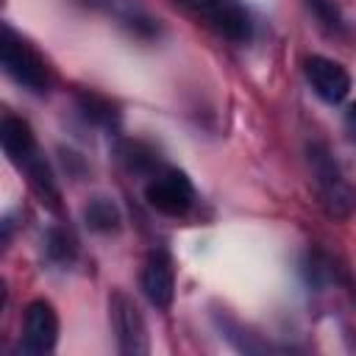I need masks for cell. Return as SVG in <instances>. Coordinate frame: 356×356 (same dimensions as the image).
Instances as JSON below:
<instances>
[{
  "label": "cell",
  "mask_w": 356,
  "mask_h": 356,
  "mask_svg": "<svg viewBox=\"0 0 356 356\" xmlns=\"http://www.w3.org/2000/svg\"><path fill=\"white\" fill-rule=\"evenodd\" d=\"M306 159H309V170L314 175V186L320 192V200H323L325 211L337 220H345L356 209V192L348 184L339 161L334 159V153L328 150L325 142H309L306 145Z\"/></svg>",
  "instance_id": "cell-1"
},
{
  "label": "cell",
  "mask_w": 356,
  "mask_h": 356,
  "mask_svg": "<svg viewBox=\"0 0 356 356\" xmlns=\"http://www.w3.org/2000/svg\"><path fill=\"white\" fill-rule=\"evenodd\" d=\"M0 58H3L6 75H8L14 83H19L22 89L36 92V95H42V92L50 89V72H47L44 58H42L22 36H17L8 25L3 28Z\"/></svg>",
  "instance_id": "cell-2"
},
{
  "label": "cell",
  "mask_w": 356,
  "mask_h": 356,
  "mask_svg": "<svg viewBox=\"0 0 356 356\" xmlns=\"http://www.w3.org/2000/svg\"><path fill=\"white\" fill-rule=\"evenodd\" d=\"M186 14L231 42H248L253 36V19L239 0H175Z\"/></svg>",
  "instance_id": "cell-3"
},
{
  "label": "cell",
  "mask_w": 356,
  "mask_h": 356,
  "mask_svg": "<svg viewBox=\"0 0 356 356\" xmlns=\"http://www.w3.org/2000/svg\"><path fill=\"white\" fill-rule=\"evenodd\" d=\"M108 320H111V331L117 339V350L122 356H145L150 350L145 317L139 306L134 303V298L125 295L122 289L111 292L108 298Z\"/></svg>",
  "instance_id": "cell-4"
},
{
  "label": "cell",
  "mask_w": 356,
  "mask_h": 356,
  "mask_svg": "<svg viewBox=\"0 0 356 356\" xmlns=\"http://www.w3.org/2000/svg\"><path fill=\"white\" fill-rule=\"evenodd\" d=\"M145 200L164 217H184L195 203V186L186 172L175 167H161L145 184Z\"/></svg>",
  "instance_id": "cell-5"
},
{
  "label": "cell",
  "mask_w": 356,
  "mask_h": 356,
  "mask_svg": "<svg viewBox=\"0 0 356 356\" xmlns=\"http://www.w3.org/2000/svg\"><path fill=\"white\" fill-rule=\"evenodd\" d=\"M58 342V314L50 300H31L22 317V350L31 356L50 353Z\"/></svg>",
  "instance_id": "cell-6"
},
{
  "label": "cell",
  "mask_w": 356,
  "mask_h": 356,
  "mask_svg": "<svg viewBox=\"0 0 356 356\" xmlns=\"http://www.w3.org/2000/svg\"><path fill=\"white\" fill-rule=\"evenodd\" d=\"M303 72H306L312 92L328 106H337L350 95V72L334 58L309 56L303 61Z\"/></svg>",
  "instance_id": "cell-7"
},
{
  "label": "cell",
  "mask_w": 356,
  "mask_h": 356,
  "mask_svg": "<svg viewBox=\"0 0 356 356\" xmlns=\"http://www.w3.org/2000/svg\"><path fill=\"white\" fill-rule=\"evenodd\" d=\"M142 292L150 300V306L156 309H170L172 298H175V267L167 250H150L145 264H142V275H139Z\"/></svg>",
  "instance_id": "cell-8"
},
{
  "label": "cell",
  "mask_w": 356,
  "mask_h": 356,
  "mask_svg": "<svg viewBox=\"0 0 356 356\" xmlns=\"http://www.w3.org/2000/svg\"><path fill=\"white\" fill-rule=\"evenodd\" d=\"M78 3L86 8L103 11L106 17H114L125 31H131L139 39H153L161 31L159 19L145 6H139L136 0H78Z\"/></svg>",
  "instance_id": "cell-9"
},
{
  "label": "cell",
  "mask_w": 356,
  "mask_h": 356,
  "mask_svg": "<svg viewBox=\"0 0 356 356\" xmlns=\"http://www.w3.org/2000/svg\"><path fill=\"white\" fill-rule=\"evenodd\" d=\"M0 145H3L6 156L14 164L22 167L36 153V139H33V131H31L28 120L14 117V114H6L3 122H0Z\"/></svg>",
  "instance_id": "cell-10"
},
{
  "label": "cell",
  "mask_w": 356,
  "mask_h": 356,
  "mask_svg": "<svg viewBox=\"0 0 356 356\" xmlns=\"http://www.w3.org/2000/svg\"><path fill=\"white\" fill-rule=\"evenodd\" d=\"M22 170H25V175H28L31 189L36 192V197H39L47 209L58 211V209H61V189H58V184H56V175H53L47 159L39 156V150H36V153L22 164Z\"/></svg>",
  "instance_id": "cell-11"
},
{
  "label": "cell",
  "mask_w": 356,
  "mask_h": 356,
  "mask_svg": "<svg viewBox=\"0 0 356 356\" xmlns=\"http://www.w3.org/2000/svg\"><path fill=\"white\" fill-rule=\"evenodd\" d=\"M83 222L95 234H117L122 228V211L111 197H92L83 209Z\"/></svg>",
  "instance_id": "cell-12"
},
{
  "label": "cell",
  "mask_w": 356,
  "mask_h": 356,
  "mask_svg": "<svg viewBox=\"0 0 356 356\" xmlns=\"http://www.w3.org/2000/svg\"><path fill=\"white\" fill-rule=\"evenodd\" d=\"M117 159L122 161V167H125L128 172H136V175H147V178H150V175H156V172L161 170L156 150H153L150 145H145V142H136V139L120 142Z\"/></svg>",
  "instance_id": "cell-13"
},
{
  "label": "cell",
  "mask_w": 356,
  "mask_h": 356,
  "mask_svg": "<svg viewBox=\"0 0 356 356\" xmlns=\"http://www.w3.org/2000/svg\"><path fill=\"white\" fill-rule=\"evenodd\" d=\"M78 103V111L86 122L97 125V128H106V131H114L120 125V111L111 100H106L103 95H95V92H81L75 97Z\"/></svg>",
  "instance_id": "cell-14"
},
{
  "label": "cell",
  "mask_w": 356,
  "mask_h": 356,
  "mask_svg": "<svg viewBox=\"0 0 356 356\" xmlns=\"http://www.w3.org/2000/svg\"><path fill=\"white\" fill-rule=\"evenodd\" d=\"M44 253H47V259L56 261V264H72V259H75V253H78V242H75V236H72L67 228L53 225V228H47V234H44Z\"/></svg>",
  "instance_id": "cell-15"
},
{
  "label": "cell",
  "mask_w": 356,
  "mask_h": 356,
  "mask_svg": "<svg viewBox=\"0 0 356 356\" xmlns=\"http://www.w3.org/2000/svg\"><path fill=\"white\" fill-rule=\"evenodd\" d=\"M217 323H220L222 337H225L236 350H242V353H261V350H267V345H264V342H259V339H256V334L242 331L234 320H228V317H217Z\"/></svg>",
  "instance_id": "cell-16"
},
{
  "label": "cell",
  "mask_w": 356,
  "mask_h": 356,
  "mask_svg": "<svg viewBox=\"0 0 356 356\" xmlns=\"http://www.w3.org/2000/svg\"><path fill=\"white\" fill-rule=\"evenodd\" d=\"M309 11L314 14V19L331 31V33H342L345 31V17H342V8L334 3V0H306Z\"/></svg>",
  "instance_id": "cell-17"
},
{
  "label": "cell",
  "mask_w": 356,
  "mask_h": 356,
  "mask_svg": "<svg viewBox=\"0 0 356 356\" xmlns=\"http://www.w3.org/2000/svg\"><path fill=\"white\" fill-rule=\"evenodd\" d=\"M345 125H348V134L356 139V100L348 106V111H345Z\"/></svg>",
  "instance_id": "cell-18"
}]
</instances>
